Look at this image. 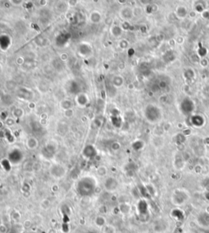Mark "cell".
<instances>
[{"label": "cell", "instance_id": "obj_1", "mask_svg": "<svg viewBox=\"0 0 209 233\" xmlns=\"http://www.w3.org/2000/svg\"><path fill=\"white\" fill-rule=\"evenodd\" d=\"M96 186V183L94 179L85 177L79 182L77 190L82 196H90L95 192Z\"/></svg>", "mask_w": 209, "mask_h": 233}, {"label": "cell", "instance_id": "obj_2", "mask_svg": "<svg viewBox=\"0 0 209 233\" xmlns=\"http://www.w3.org/2000/svg\"><path fill=\"white\" fill-rule=\"evenodd\" d=\"M117 187V183L115 182V179L109 178L108 179H106L105 183H104V187L107 191H114Z\"/></svg>", "mask_w": 209, "mask_h": 233}, {"label": "cell", "instance_id": "obj_3", "mask_svg": "<svg viewBox=\"0 0 209 233\" xmlns=\"http://www.w3.org/2000/svg\"><path fill=\"white\" fill-rule=\"evenodd\" d=\"M52 174L57 178H61L65 175V170L64 168L60 166H54L52 169Z\"/></svg>", "mask_w": 209, "mask_h": 233}, {"label": "cell", "instance_id": "obj_4", "mask_svg": "<svg viewBox=\"0 0 209 233\" xmlns=\"http://www.w3.org/2000/svg\"><path fill=\"white\" fill-rule=\"evenodd\" d=\"M95 224L99 228H104L105 226V219L102 215H98L95 219Z\"/></svg>", "mask_w": 209, "mask_h": 233}, {"label": "cell", "instance_id": "obj_5", "mask_svg": "<svg viewBox=\"0 0 209 233\" xmlns=\"http://www.w3.org/2000/svg\"><path fill=\"white\" fill-rule=\"evenodd\" d=\"M84 154L88 157H94L96 155V150L92 146H87L84 150Z\"/></svg>", "mask_w": 209, "mask_h": 233}, {"label": "cell", "instance_id": "obj_6", "mask_svg": "<svg viewBox=\"0 0 209 233\" xmlns=\"http://www.w3.org/2000/svg\"><path fill=\"white\" fill-rule=\"evenodd\" d=\"M103 233H115V228L111 225H105L103 228Z\"/></svg>", "mask_w": 209, "mask_h": 233}, {"label": "cell", "instance_id": "obj_7", "mask_svg": "<svg viewBox=\"0 0 209 233\" xmlns=\"http://www.w3.org/2000/svg\"><path fill=\"white\" fill-rule=\"evenodd\" d=\"M27 144H28L29 148H31V149H33V148H34L35 147H37V145H38V144H37V140H35V139H29Z\"/></svg>", "mask_w": 209, "mask_h": 233}, {"label": "cell", "instance_id": "obj_8", "mask_svg": "<svg viewBox=\"0 0 209 233\" xmlns=\"http://www.w3.org/2000/svg\"><path fill=\"white\" fill-rule=\"evenodd\" d=\"M6 232H7V228H5L4 226H3V225H2V226L0 227V232H1V233H5Z\"/></svg>", "mask_w": 209, "mask_h": 233}]
</instances>
